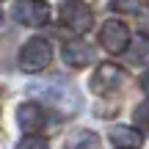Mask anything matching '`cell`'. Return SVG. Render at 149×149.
<instances>
[{
  "mask_svg": "<svg viewBox=\"0 0 149 149\" xmlns=\"http://www.w3.org/2000/svg\"><path fill=\"white\" fill-rule=\"evenodd\" d=\"M53 61V47H50L47 39L42 36H33L25 47L19 50V69L22 72H42L47 69V64Z\"/></svg>",
  "mask_w": 149,
  "mask_h": 149,
  "instance_id": "2",
  "label": "cell"
},
{
  "mask_svg": "<svg viewBox=\"0 0 149 149\" xmlns=\"http://www.w3.org/2000/svg\"><path fill=\"white\" fill-rule=\"evenodd\" d=\"M31 94H39L44 102L58 108L61 113H74L80 108V94L66 80H50V83H44V86H31Z\"/></svg>",
  "mask_w": 149,
  "mask_h": 149,
  "instance_id": "1",
  "label": "cell"
},
{
  "mask_svg": "<svg viewBox=\"0 0 149 149\" xmlns=\"http://www.w3.org/2000/svg\"><path fill=\"white\" fill-rule=\"evenodd\" d=\"M66 146L69 149H97L100 146V135L91 133V130H77L66 138Z\"/></svg>",
  "mask_w": 149,
  "mask_h": 149,
  "instance_id": "10",
  "label": "cell"
},
{
  "mask_svg": "<svg viewBox=\"0 0 149 149\" xmlns=\"http://www.w3.org/2000/svg\"><path fill=\"white\" fill-rule=\"evenodd\" d=\"M141 88L149 94V72H144V77H141Z\"/></svg>",
  "mask_w": 149,
  "mask_h": 149,
  "instance_id": "14",
  "label": "cell"
},
{
  "mask_svg": "<svg viewBox=\"0 0 149 149\" xmlns=\"http://www.w3.org/2000/svg\"><path fill=\"white\" fill-rule=\"evenodd\" d=\"M0 22H3V11H0Z\"/></svg>",
  "mask_w": 149,
  "mask_h": 149,
  "instance_id": "15",
  "label": "cell"
},
{
  "mask_svg": "<svg viewBox=\"0 0 149 149\" xmlns=\"http://www.w3.org/2000/svg\"><path fill=\"white\" fill-rule=\"evenodd\" d=\"M133 119H135V124H141V127L149 130V102H141V105L135 108V111H133Z\"/></svg>",
  "mask_w": 149,
  "mask_h": 149,
  "instance_id": "13",
  "label": "cell"
},
{
  "mask_svg": "<svg viewBox=\"0 0 149 149\" xmlns=\"http://www.w3.org/2000/svg\"><path fill=\"white\" fill-rule=\"evenodd\" d=\"M61 19L74 33H88L91 25H94V14H91V8L83 0H66L61 6Z\"/></svg>",
  "mask_w": 149,
  "mask_h": 149,
  "instance_id": "3",
  "label": "cell"
},
{
  "mask_svg": "<svg viewBox=\"0 0 149 149\" xmlns=\"http://www.w3.org/2000/svg\"><path fill=\"white\" fill-rule=\"evenodd\" d=\"M124 83V69L116 64H102L97 66L94 77H91V91L94 94H111V91L122 88Z\"/></svg>",
  "mask_w": 149,
  "mask_h": 149,
  "instance_id": "6",
  "label": "cell"
},
{
  "mask_svg": "<svg viewBox=\"0 0 149 149\" xmlns=\"http://www.w3.org/2000/svg\"><path fill=\"white\" fill-rule=\"evenodd\" d=\"M17 149H47V141L39 138V135H25V138L17 144Z\"/></svg>",
  "mask_w": 149,
  "mask_h": 149,
  "instance_id": "12",
  "label": "cell"
},
{
  "mask_svg": "<svg viewBox=\"0 0 149 149\" xmlns=\"http://www.w3.org/2000/svg\"><path fill=\"white\" fill-rule=\"evenodd\" d=\"M64 61L72 66V69H83L94 61V50L91 44H86L83 39H72V42L64 44Z\"/></svg>",
  "mask_w": 149,
  "mask_h": 149,
  "instance_id": "7",
  "label": "cell"
},
{
  "mask_svg": "<svg viewBox=\"0 0 149 149\" xmlns=\"http://www.w3.org/2000/svg\"><path fill=\"white\" fill-rule=\"evenodd\" d=\"M14 19L28 28H42L50 19V6L44 0H17L14 3Z\"/></svg>",
  "mask_w": 149,
  "mask_h": 149,
  "instance_id": "4",
  "label": "cell"
},
{
  "mask_svg": "<svg viewBox=\"0 0 149 149\" xmlns=\"http://www.w3.org/2000/svg\"><path fill=\"white\" fill-rule=\"evenodd\" d=\"M100 42H102V47H105L111 55L124 53L127 44H130V31H127V25L119 22V19H108L105 25H102V31H100Z\"/></svg>",
  "mask_w": 149,
  "mask_h": 149,
  "instance_id": "5",
  "label": "cell"
},
{
  "mask_svg": "<svg viewBox=\"0 0 149 149\" xmlns=\"http://www.w3.org/2000/svg\"><path fill=\"white\" fill-rule=\"evenodd\" d=\"M111 141H113V146H119V149H138L144 144V135L135 127L116 124V127H111Z\"/></svg>",
  "mask_w": 149,
  "mask_h": 149,
  "instance_id": "9",
  "label": "cell"
},
{
  "mask_svg": "<svg viewBox=\"0 0 149 149\" xmlns=\"http://www.w3.org/2000/svg\"><path fill=\"white\" fill-rule=\"evenodd\" d=\"M111 6L119 14H138L144 8V0H111Z\"/></svg>",
  "mask_w": 149,
  "mask_h": 149,
  "instance_id": "11",
  "label": "cell"
},
{
  "mask_svg": "<svg viewBox=\"0 0 149 149\" xmlns=\"http://www.w3.org/2000/svg\"><path fill=\"white\" fill-rule=\"evenodd\" d=\"M17 122H19V127L25 130L28 135H36L39 130L44 127V111L36 102H22V105L17 108Z\"/></svg>",
  "mask_w": 149,
  "mask_h": 149,
  "instance_id": "8",
  "label": "cell"
}]
</instances>
